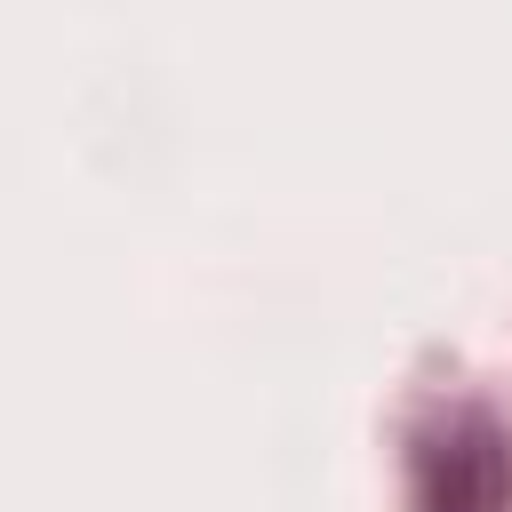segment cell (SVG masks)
Segmentation results:
<instances>
[{"mask_svg":"<svg viewBox=\"0 0 512 512\" xmlns=\"http://www.w3.org/2000/svg\"><path fill=\"white\" fill-rule=\"evenodd\" d=\"M416 512H512V440L480 408H448L424 424Z\"/></svg>","mask_w":512,"mask_h":512,"instance_id":"6da1fadb","label":"cell"}]
</instances>
